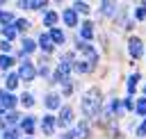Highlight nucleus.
Here are the masks:
<instances>
[{
    "mask_svg": "<svg viewBox=\"0 0 146 139\" xmlns=\"http://www.w3.org/2000/svg\"><path fill=\"white\" fill-rule=\"evenodd\" d=\"M75 48L84 52V59H78V62H75V71H78V73H91V71L96 68V64H98V52H96L91 46L82 43V41H78Z\"/></svg>",
    "mask_w": 146,
    "mask_h": 139,
    "instance_id": "1",
    "label": "nucleus"
},
{
    "mask_svg": "<svg viewBox=\"0 0 146 139\" xmlns=\"http://www.w3.org/2000/svg\"><path fill=\"white\" fill-rule=\"evenodd\" d=\"M100 103H103L100 91H98V89H89V91L82 96V114H84L87 118L96 116V114L100 112Z\"/></svg>",
    "mask_w": 146,
    "mask_h": 139,
    "instance_id": "2",
    "label": "nucleus"
},
{
    "mask_svg": "<svg viewBox=\"0 0 146 139\" xmlns=\"http://www.w3.org/2000/svg\"><path fill=\"white\" fill-rule=\"evenodd\" d=\"M18 75H21L23 80H32V77L36 75V71H34V66H32L30 62H23V64H21V71H18Z\"/></svg>",
    "mask_w": 146,
    "mask_h": 139,
    "instance_id": "3",
    "label": "nucleus"
},
{
    "mask_svg": "<svg viewBox=\"0 0 146 139\" xmlns=\"http://www.w3.org/2000/svg\"><path fill=\"white\" fill-rule=\"evenodd\" d=\"M0 105H2L5 109H11V107L16 105V96L9 93V91H0Z\"/></svg>",
    "mask_w": 146,
    "mask_h": 139,
    "instance_id": "4",
    "label": "nucleus"
},
{
    "mask_svg": "<svg viewBox=\"0 0 146 139\" xmlns=\"http://www.w3.org/2000/svg\"><path fill=\"white\" fill-rule=\"evenodd\" d=\"M141 50H144V46H141V39L132 36V39H130V55H132V57H141Z\"/></svg>",
    "mask_w": 146,
    "mask_h": 139,
    "instance_id": "5",
    "label": "nucleus"
},
{
    "mask_svg": "<svg viewBox=\"0 0 146 139\" xmlns=\"http://www.w3.org/2000/svg\"><path fill=\"white\" fill-rule=\"evenodd\" d=\"M18 7H23V9H41V7H46V2L43 0H21Z\"/></svg>",
    "mask_w": 146,
    "mask_h": 139,
    "instance_id": "6",
    "label": "nucleus"
},
{
    "mask_svg": "<svg viewBox=\"0 0 146 139\" xmlns=\"http://www.w3.org/2000/svg\"><path fill=\"white\" fill-rule=\"evenodd\" d=\"M71 118H73V112H71V107H64V109H62V114H59V121H57V123L64 128V125H68V123H71Z\"/></svg>",
    "mask_w": 146,
    "mask_h": 139,
    "instance_id": "7",
    "label": "nucleus"
},
{
    "mask_svg": "<svg viewBox=\"0 0 146 139\" xmlns=\"http://www.w3.org/2000/svg\"><path fill=\"white\" fill-rule=\"evenodd\" d=\"M39 46H41L46 52H52V39H50V34H41V36H39Z\"/></svg>",
    "mask_w": 146,
    "mask_h": 139,
    "instance_id": "8",
    "label": "nucleus"
},
{
    "mask_svg": "<svg viewBox=\"0 0 146 139\" xmlns=\"http://www.w3.org/2000/svg\"><path fill=\"white\" fill-rule=\"evenodd\" d=\"M64 23H66V25H71V27H73V25L78 23V16H75V9H64Z\"/></svg>",
    "mask_w": 146,
    "mask_h": 139,
    "instance_id": "9",
    "label": "nucleus"
},
{
    "mask_svg": "<svg viewBox=\"0 0 146 139\" xmlns=\"http://www.w3.org/2000/svg\"><path fill=\"white\" fill-rule=\"evenodd\" d=\"M46 107L48 109H57L59 107V96L57 93H48L46 96Z\"/></svg>",
    "mask_w": 146,
    "mask_h": 139,
    "instance_id": "10",
    "label": "nucleus"
},
{
    "mask_svg": "<svg viewBox=\"0 0 146 139\" xmlns=\"http://www.w3.org/2000/svg\"><path fill=\"white\" fill-rule=\"evenodd\" d=\"M41 128H43V132H46V134H50V132L55 130V118H52V116H43Z\"/></svg>",
    "mask_w": 146,
    "mask_h": 139,
    "instance_id": "11",
    "label": "nucleus"
},
{
    "mask_svg": "<svg viewBox=\"0 0 146 139\" xmlns=\"http://www.w3.org/2000/svg\"><path fill=\"white\" fill-rule=\"evenodd\" d=\"M21 130H25L27 134H32V132H34V118H32V116L23 118V121H21Z\"/></svg>",
    "mask_w": 146,
    "mask_h": 139,
    "instance_id": "12",
    "label": "nucleus"
},
{
    "mask_svg": "<svg viewBox=\"0 0 146 139\" xmlns=\"http://www.w3.org/2000/svg\"><path fill=\"white\" fill-rule=\"evenodd\" d=\"M91 32H94L91 23H89V21H84V23H82V30H80V39H91Z\"/></svg>",
    "mask_w": 146,
    "mask_h": 139,
    "instance_id": "13",
    "label": "nucleus"
},
{
    "mask_svg": "<svg viewBox=\"0 0 146 139\" xmlns=\"http://www.w3.org/2000/svg\"><path fill=\"white\" fill-rule=\"evenodd\" d=\"M50 39H52V43H64V39H66V36H64V32H62V30L52 27V30H50Z\"/></svg>",
    "mask_w": 146,
    "mask_h": 139,
    "instance_id": "14",
    "label": "nucleus"
},
{
    "mask_svg": "<svg viewBox=\"0 0 146 139\" xmlns=\"http://www.w3.org/2000/svg\"><path fill=\"white\" fill-rule=\"evenodd\" d=\"M55 23H57V14H55V11H46V16H43V25L52 27Z\"/></svg>",
    "mask_w": 146,
    "mask_h": 139,
    "instance_id": "15",
    "label": "nucleus"
},
{
    "mask_svg": "<svg viewBox=\"0 0 146 139\" xmlns=\"http://www.w3.org/2000/svg\"><path fill=\"white\" fill-rule=\"evenodd\" d=\"M137 80H139V73H135V75H130V80H128V98H132V93H135V84H137Z\"/></svg>",
    "mask_w": 146,
    "mask_h": 139,
    "instance_id": "16",
    "label": "nucleus"
},
{
    "mask_svg": "<svg viewBox=\"0 0 146 139\" xmlns=\"http://www.w3.org/2000/svg\"><path fill=\"white\" fill-rule=\"evenodd\" d=\"M5 82H7V91H11V89H14L16 84H18V75H16V73H9Z\"/></svg>",
    "mask_w": 146,
    "mask_h": 139,
    "instance_id": "17",
    "label": "nucleus"
},
{
    "mask_svg": "<svg viewBox=\"0 0 146 139\" xmlns=\"http://www.w3.org/2000/svg\"><path fill=\"white\" fill-rule=\"evenodd\" d=\"M135 112H137L139 116H146V98H139V100H137V105H135Z\"/></svg>",
    "mask_w": 146,
    "mask_h": 139,
    "instance_id": "18",
    "label": "nucleus"
},
{
    "mask_svg": "<svg viewBox=\"0 0 146 139\" xmlns=\"http://www.w3.org/2000/svg\"><path fill=\"white\" fill-rule=\"evenodd\" d=\"M2 34L11 41V39H14V34H16V27H11V25H2Z\"/></svg>",
    "mask_w": 146,
    "mask_h": 139,
    "instance_id": "19",
    "label": "nucleus"
},
{
    "mask_svg": "<svg viewBox=\"0 0 146 139\" xmlns=\"http://www.w3.org/2000/svg\"><path fill=\"white\" fill-rule=\"evenodd\" d=\"M14 64V57H9V55H2L0 57V68H9Z\"/></svg>",
    "mask_w": 146,
    "mask_h": 139,
    "instance_id": "20",
    "label": "nucleus"
},
{
    "mask_svg": "<svg viewBox=\"0 0 146 139\" xmlns=\"http://www.w3.org/2000/svg\"><path fill=\"white\" fill-rule=\"evenodd\" d=\"M34 48H36V43H34L32 39H23V50H25V52H32Z\"/></svg>",
    "mask_w": 146,
    "mask_h": 139,
    "instance_id": "21",
    "label": "nucleus"
},
{
    "mask_svg": "<svg viewBox=\"0 0 146 139\" xmlns=\"http://www.w3.org/2000/svg\"><path fill=\"white\" fill-rule=\"evenodd\" d=\"M21 103H23L25 107H32V105H34V98H32L30 93H23V98H21Z\"/></svg>",
    "mask_w": 146,
    "mask_h": 139,
    "instance_id": "22",
    "label": "nucleus"
},
{
    "mask_svg": "<svg viewBox=\"0 0 146 139\" xmlns=\"http://www.w3.org/2000/svg\"><path fill=\"white\" fill-rule=\"evenodd\" d=\"M123 107H125V103H121V100H114V103H112V112H114V114H121Z\"/></svg>",
    "mask_w": 146,
    "mask_h": 139,
    "instance_id": "23",
    "label": "nucleus"
},
{
    "mask_svg": "<svg viewBox=\"0 0 146 139\" xmlns=\"http://www.w3.org/2000/svg\"><path fill=\"white\" fill-rule=\"evenodd\" d=\"M87 130H89V128H87V123H80V125H78V130H75V134H78V137H87V134H89Z\"/></svg>",
    "mask_w": 146,
    "mask_h": 139,
    "instance_id": "24",
    "label": "nucleus"
},
{
    "mask_svg": "<svg viewBox=\"0 0 146 139\" xmlns=\"http://www.w3.org/2000/svg\"><path fill=\"white\" fill-rule=\"evenodd\" d=\"M14 21V16L11 14H7V11H0V23H5V25H9Z\"/></svg>",
    "mask_w": 146,
    "mask_h": 139,
    "instance_id": "25",
    "label": "nucleus"
},
{
    "mask_svg": "<svg viewBox=\"0 0 146 139\" xmlns=\"http://www.w3.org/2000/svg\"><path fill=\"white\" fill-rule=\"evenodd\" d=\"M27 27H30V23L25 18H16V30H27Z\"/></svg>",
    "mask_w": 146,
    "mask_h": 139,
    "instance_id": "26",
    "label": "nucleus"
},
{
    "mask_svg": "<svg viewBox=\"0 0 146 139\" xmlns=\"http://www.w3.org/2000/svg\"><path fill=\"white\" fill-rule=\"evenodd\" d=\"M135 18H139V21H141V18H146V2H144L137 11H135Z\"/></svg>",
    "mask_w": 146,
    "mask_h": 139,
    "instance_id": "27",
    "label": "nucleus"
},
{
    "mask_svg": "<svg viewBox=\"0 0 146 139\" xmlns=\"http://www.w3.org/2000/svg\"><path fill=\"white\" fill-rule=\"evenodd\" d=\"M75 11H82V14H87V11H89V7H87V5H82V2H75Z\"/></svg>",
    "mask_w": 146,
    "mask_h": 139,
    "instance_id": "28",
    "label": "nucleus"
},
{
    "mask_svg": "<svg viewBox=\"0 0 146 139\" xmlns=\"http://www.w3.org/2000/svg\"><path fill=\"white\" fill-rule=\"evenodd\" d=\"M16 134H18V132H16V130H11V128H9V130H5V139H16Z\"/></svg>",
    "mask_w": 146,
    "mask_h": 139,
    "instance_id": "29",
    "label": "nucleus"
},
{
    "mask_svg": "<svg viewBox=\"0 0 146 139\" xmlns=\"http://www.w3.org/2000/svg\"><path fill=\"white\" fill-rule=\"evenodd\" d=\"M112 9H114L112 2H105V5H103V14H112Z\"/></svg>",
    "mask_w": 146,
    "mask_h": 139,
    "instance_id": "30",
    "label": "nucleus"
},
{
    "mask_svg": "<svg viewBox=\"0 0 146 139\" xmlns=\"http://www.w3.org/2000/svg\"><path fill=\"white\" fill-rule=\"evenodd\" d=\"M137 134H139V137H144V134H146V121H144V123L137 128Z\"/></svg>",
    "mask_w": 146,
    "mask_h": 139,
    "instance_id": "31",
    "label": "nucleus"
},
{
    "mask_svg": "<svg viewBox=\"0 0 146 139\" xmlns=\"http://www.w3.org/2000/svg\"><path fill=\"white\" fill-rule=\"evenodd\" d=\"M16 118H18V114H14V112H7V121H9V123H14Z\"/></svg>",
    "mask_w": 146,
    "mask_h": 139,
    "instance_id": "32",
    "label": "nucleus"
},
{
    "mask_svg": "<svg viewBox=\"0 0 146 139\" xmlns=\"http://www.w3.org/2000/svg\"><path fill=\"white\" fill-rule=\"evenodd\" d=\"M0 48H2L5 52H9V48H11V43H9V41H2V43H0Z\"/></svg>",
    "mask_w": 146,
    "mask_h": 139,
    "instance_id": "33",
    "label": "nucleus"
},
{
    "mask_svg": "<svg viewBox=\"0 0 146 139\" xmlns=\"http://www.w3.org/2000/svg\"><path fill=\"white\" fill-rule=\"evenodd\" d=\"M41 75H43V77L48 75V64H46V59H43V64H41Z\"/></svg>",
    "mask_w": 146,
    "mask_h": 139,
    "instance_id": "34",
    "label": "nucleus"
},
{
    "mask_svg": "<svg viewBox=\"0 0 146 139\" xmlns=\"http://www.w3.org/2000/svg\"><path fill=\"white\" fill-rule=\"evenodd\" d=\"M75 137V132H66V137H62V139H73Z\"/></svg>",
    "mask_w": 146,
    "mask_h": 139,
    "instance_id": "35",
    "label": "nucleus"
},
{
    "mask_svg": "<svg viewBox=\"0 0 146 139\" xmlns=\"http://www.w3.org/2000/svg\"><path fill=\"white\" fill-rule=\"evenodd\" d=\"M0 114H5V107H2V105H0Z\"/></svg>",
    "mask_w": 146,
    "mask_h": 139,
    "instance_id": "36",
    "label": "nucleus"
},
{
    "mask_svg": "<svg viewBox=\"0 0 146 139\" xmlns=\"http://www.w3.org/2000/svg\"><path fill=\"white\" fill-rule=\"evenodd\" d=\"M27 139H32V137H27Z\"/></svg>",
    "mask_w": 146,
    "mask_h": 139,
    "instance_id": "37",
    "label": "nucleus"
}]
</instances>
